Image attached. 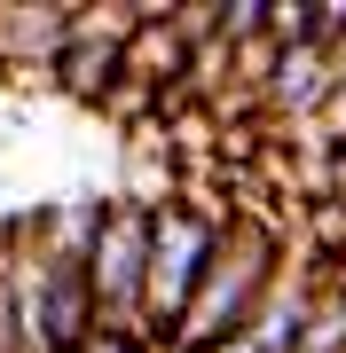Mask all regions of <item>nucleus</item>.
<instances>
[{"instance_id":"nucleus-1","label":"nucleus","mask_w":346,"mask_h":353,"mask_svg":"<svg viewBox=\"0 0 346 353\" xmlns=\"http://www.w3.org/2000/svg\"><path fill=\"white\" fill-rule=\"evenodd\" d=\"M276 267H283V236L268 220H252V212H229L220 252H213V267H205V283H197V299H189V314H181L166 353H220L252 322V306L268 299Z\"/></svg>"},{"instance_id":"nucleus-2","label":"nucleus","mask_w":346,"mask_h":353,"mask_svg":"<svg viewBox=\"0 0 346 353\" xmlns=\"http://www.w3.org/2000/svg\"><path fill=\"white\" fill-rule=\"evenodd\" d=\"M220 212H197V204H157L150 212V275H142V338H150L157 353L173 345L181 314H189L197 283H205V267L220 252Z\"/></svg>"},{"instance_id":"nucleus-3","label":"nucleus","mask_w":346,"mask_h":353,"mask_svg":"<svg viewBox=\"0 0 346 353\" xmlns=\"http://www.w3.org/2000/svg\"><path fill=\"white\" fill-rule=\"evenodd\" d=\"M150 212H157V204L118 196V204H103V220H95V243H87V299H95V330H142Z\"/></svg>"},{"instance_id":"nucleus-4","label":"nucleus","mask_w":346,"mask_h":353,"mask_svg":"<svg viewBox=\"0 0 346 353\" xmlns=\"http://www.w3.org/2000/svg\"><path fill=\"white\" fill-rule=\"evenodd\" d=\"M142 24V8H71V39L55 55V87L71 102H110L118 79H126V39Z\"/></svg>"},{"instance_id":"nucleus-5","label":"nucleus","mask_w":346,"mask_h":353,"mask_svg":"<svg viewBox=\"0 0 346 353\" xmlns=\"http://www.w3.org/2000/svg\"><path fill=\"white\" fill-rule=\"evenodd\" d=\"M331 94H338V87H331V55H323V48H276V71H268V87H260L268 118L315 126Z\"/></svg>"},{"instance_id":"nucleus-6","label":"nucleus","mask_w":346,"mask_h":353,"mask_svg":"<svg viewBox=\"0 0 346 353\" xmlns=\"http://www.w3.org/2000/svg\"><path fill=\"white\" fill-rule=\"evenodd\" d=\"M64 39H71V8H0V63L8 71L48 79Z\"/></svg>"},{"instance_id":"nucleus-7","label":"nucleus","mask_w":346,"mask_h":353,"mask_svg":"<svg viewBox=\"0 0 346 353\" xmlns=\"http://www.w3.org/2000/svg\"><path fill=\"white\" fill-rule=\"evenodd\" d=\"M291 353H346V267H323L315 306H307V322H299Z\"/></svg>"},{"instance_id":"nucleus-8","label":"nucleus","mask_w":346,"mask_h":353,"mask_svg":"<svg viewBox=\"0 0 346 353\" xmlns=\"http://www.w3.org/2000/svg\"><path fill=\"white\" fill-rule=\"evenodd\" d=\"M79 353H157V345L142 338V330H95V338L79 345Z\"/></svg>"}]
</instances>
